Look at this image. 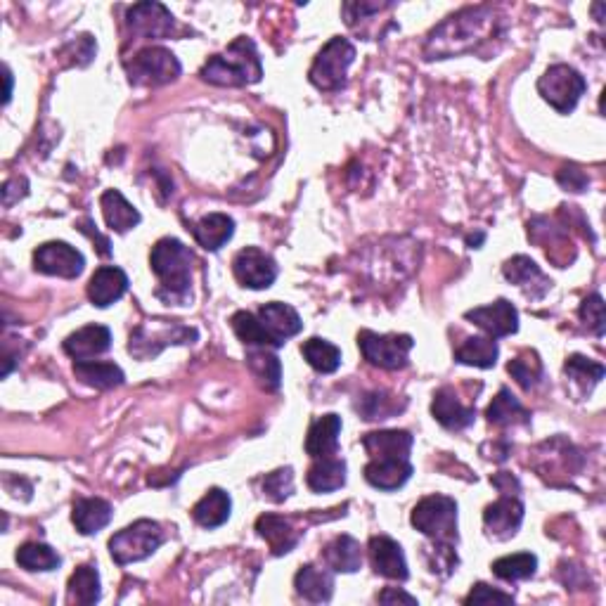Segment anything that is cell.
<instances>
[{"label":"cell","mask_w":606,"mask_h":606,"mask_svg":"<svg viewBox=\"0 0 606 606\" xmlns=\"http://www.w3.org/2000/svg\"><path fill=\"white\" fill-rule=\"evenodd\" d=\"M412 476L410 460H398V457H389V460H370L365 467V479L370 486L379 488V491H398L405 486Z\"/></svg>","instance_id":"obj_23"},{"label":"cell","mask_w":606,"mask_h":606,"mask_svg":"<svg viewBox=\"0 0 606 606\" xmlns=\"http://www.w3.org/2000/svg\"><path fill=\"white\" fill-rule=\"evenodd\" d=\"M507 370L509 375L517 379V384L524 391H531L533 386L543 379V363H540L538 353L535 351H524L521 356L509 360Z\"/></svg>","instance_id":"obj_44"},{"label":"cell","mask_w":606,"mask_h":606,"mask_svg":"<svg viewBox=\"0 0 606 606\" xmlns=\"http://www.w3.org/2000/svg\"><path fill=\"white\" fill-rule=\"evenodd\" d=\"M367 552H370L372 569H375L379 576L389 580H408L410 571L408 562H405L403 547L393 538H389V535H372Z\"/></svg>","instance_id":"obj_16"},{"label":"cell","mask_w":606,"mask_h":606,"mask_svg":"<svg viewBox=\"0 0 606 606\" xmlns=\"http://www.w3.org/2000/svg\"><path fill=\"white\" fill-rule=\"evenodd\" d=\"M100 573L95 566H79L69 578V602L90 606L100 602Z\"/></svg>","instance_id":"obj_37"},{"label":"cell","mask_w":606,"mask_h":606,"mask_svg":"<svg viewBox=\"0 0 606 606\" xmlns=\"http://www.w3.org/2000/svg\"><path fill=\"white\" fill-rule=\"evenodd\" d=\"M412 526L434 545H457V502L448 495H427L412 509Z\"/></svg>","instance_id":"obj_4"},{"label":"cell","mask_w":606,"mask_h":606,"mask_svg":"<svg viewBox=\"0 0 606 606\" xmlns=\"http://www.w3.org/2000/svg\"><path fill=\"white\" fill-rule=\"evenodd\" d=\"M514 597L507 595V592L493 590L491 585L486 583H476L472 592H469L467 597H464V604L472 606V604H512Z\"/></svg>","instance_id":"obj_47"},{"label":"cell","mask_w":606,"mask_h":606,"mask_svg":"<svg viewBox=\"0 0 606 606\" xmlns=\"http://www.w3.org/2000/svg\"><path fill=\"white\" fill-rule=\"evenodd\" d=\"M126 22L133 34L143 38H169L173 34V27H176V19L161 3L133 5V8H128Z\"/></svg>","instance_id":"obj_15"},{"label":"cell","mask_w":606,"mask_h":606,"mask_svg":"<svg viewBox=\"0 0 606 606\" xmlns=\"http://www.w3.org/2000/svg\"><path fill=\"white\" fill-rule=\"evenodd\" d=\"M502 275H505L512 285L524 289V294L533 301L543 299L552 289L550 277L540 270V266H535V261L528 259V256H514V259H509L505 266H502Z\"/></svg>","instance_id":"obj_18"},{"label":"cell","mask_w":606,"mask_h":606,"mask_svg":"<svg viewBox=\"0 0 606 606\" xmlns=\"http://www.w3.org/2000/svg\"><path fill=\"white\" fill-rule=\"evenodd\" d=\"M564 372L573 384H578L583 389V393H590L604 379V365L585 356H571L566 360Z\"/></svg>","instance_id":"obj_42"},{"label":"cell","mask_w":606,"mask_h":606,"mask_svg":"<svg viewBox=\"0 0 606 606\" xmlns=\"http://www.w3.org/2000/svg\"><path fill=\"white\" fill-rule=\"evenodd\" d=\"M585 88H588V83H585L583 76L573 67H569V64H554L538 81V93L543 95V100L550 102L559 114L573 112L578 100L583 98Z\"/></svg>","instance_id":"obj_9"},{"label":"cell","mask_w":606,"mask_h":606,"mask_svg":"<svg viewBox=\"0 0 606 606\" xmlns=\"http://www.w3.org/2000/svg\"><path fill=\"white\" fill-rule=\"evenodd\" d=\"M464 318L472 320L476 327H481L488 337H512L519 330V311L507 299H498L488 306L474 308L464 313Z\"/></svg>","instance_id":"obj_14"},{"label":"cell","mask_w":606,"mask_h":606,"mask_svg":"<svg viewBox=\"0 0 606 606\" xmlns=\"http://www.w3.org/2000/svg\"><path fill=\"white\" fill-rule=\"evenodd\" d=\"M256 531L263 540H266L270 552L275 554V557H282V554L292 552L296 545H299L301 533L294 531V526L289 524L285 517H277V514H263L256 521Z\"/></svg>","instance_id":"obj_25"},{"label":"cell","mask_w":606,"mask_h":606,"mask_svg":"<svg viewBox=\"0 0 606 606\" xmlns=\"http://www.w3.org/2000/svg\"><path fill=\"white\" fill-rule=\"evenodd\" d=\"M112 505L102 498H81L74 505L72 521L81 535L100 533L112 521Z\"/></svg>","instance_id":"obj_29"},{"label":"cell","mask_w":606,"mask_h":606,"mask_svg":"<svg viewBox=\"0 0 606 606\" xmlns=\"http://www.w3.org/2000/svg\"><path fill=\"white\" fill-rule=\"evenodd\" d=\"M126 72L133 86H166L180 76V62L171 50L152 45L126 62Z\"/></svg>","instance_id":"obj_8"},{"label":"cell","mask_w":606,"mask_h":606,"mask_svg":"<svg viewBox=\"0 0 606 606\" xmlns=\"http://www.w3.org/2000/svg\"><path fill=\"white\" fill-rule=\"evenodd\" d=\"M17 564L27 571H55L62 557L50 545L27 543L17 550Z\"/></svg>","instance_id":"obj_41"},{"label":"cell","mask_w":606,"mask_h":606,"mask_svg":"<svg viewBox=\"0 0 606 606\" xmlns=\"http://www.w3.org/2000/svg\"><path fill=\"white\" fill-rule=\"evenodd\" d=\"M259 320L261 325L266 327L268 337L273 339L275 348L285 344L287 339L296 337V334L303 330L301 315L296 313L289 303H280V301L266 303V306H261Z\"/></svg>","instance_id":"obj_19"},{"label":"cell","mask_w":606,"mask_h":606,"mask_svg":"<svg viewBox=\"0 0 606 606\" xmlns=\"http://www.w3.org/2000/svg\"><path fill=\"white\" fill-rule=\"evenodd\" d=\"M356 408L367 422H377V419H389L393 415H398V412H403L405 403H398V398L386 391H372L360 398Z\"/></svg>","instance_id":"obj_40"},{"label":"cell","mask_w":606,"mask_h":606,"mask_svg":"<svg viewBox=\"0 0 606 606\" xmlns=\"http://www.w3.org/2000/svg\"><path fill=\"white\" fill-rule=\"evenodd\" d=\"M493 573L500 580H507V583H517V580H528L535 576V569H538V557L531 552H519V554H507V557H500L493 562Z\"/></svg>","instance_id":"obj_39"},{"label":"cell","mask_w":606,"mask_h":606,"mask_svg":"<svg viewBox=\"0 0 606 606\" xmlns=\"http://www.w3.org/2000/svg\"><path fill=\"white\" fill-rule=\"evenodd\" d=\"M34 268L43 275L76 280L86 268V259L79 249L67 242H45L34 251Z\"/></svg>","instance_id":"obj_11"},{"label":"cell","mask_w":606,"mask_h":606,"mask_svg":"<svg viewBox=\"0 0 606 606\" xmlns=\"http://www.w3.org/2000/svg\"><path fill=\"white\" fill-rule=\"evenodd\" d=\"M356 60V48L348 38L334 36L315 57L308 79L320 90H341L346 86V72Z\"/></svg>","instance_id":"obj_6"},{"label":"cell","mask_w":606,"mask_h":606,"mask_svg":"<svg viewBox=\"0 0 606 606\" xmlns=\"http://www.w3.org/2000/svg\"><path fill=\"white\" fill-rule=\"evenodd\" d=\"M247 365L254 375L256 382H259L266 391H277L282 384V365L280 358L275 353H268L266 348H251L247 353Z\"/></svg>","instance_id":"obj_36"},{"label":"cell","mask_w":606,"mask_h":606,"mask_svg":"<svg viewBox=\"0 0 606 606\" xmlns=\"http://www.w3.org/2000/svg\"><path fill=\"white\" fill-rule=\"evenodd\" d=\"M415 438L408 431H372V434L363 436V448L370 455V460H389V457H398V460H410V450Z\"/></svg>","instance_id":"obj_22"},{"label":"cell","mask_w":606,"mask_h":606,"mask_svg":"<svg viewBox=\"0 0 606 606\" xmlns=\"http://www.w3.org/2000/svg\"><path fill=\"white\" fill-rule=\"evenodd\" d=\"M301 353L303 358L308 360V365H311L313 370L322 372V375H332V372H337L341 365V351L327 339L320 337L308 339L306 344L301 346Z\"/></svg>","instance_id":"obj_38"},{"label":"cell","mask_w":606,"mask_h":606,"mask_svg":"<svg viewBox=\"0 0 606 606\" xmlns=\"http://www.w3.org/2000/svg\"><path fill=\"white\" fill-rule=\"evenodd\" d=\"M188 230L195 235L199 247L206 251H218L235 235V221L228 214H209L192 223Z\"/></svg>","instance_id":"obj_24"},{"label":"cell","mask_w":606,"mask_h":606,"mask_svg":"<svg viewBox=\"0 0 606 606\" xmlns=\"http://www.w3.org/2000/svg\"><path fill=\"white\" fill-rule=\"evenodd\" d=\"M263 493H266L273 502H285L289 495L294 493L292 467L277 469V472L268 474L266 481H263Z\"/></svg>","instance_id":"obj_45"},{"label":"cell","mask_w":606,"mask_h":606,"mask_svg":"<svg viewBox=\"0 0 606 606\" xmlns=\"http://www.w3.org/2000/svg\"><path fill=\"white\" fill-rule=\"evenodd\" d=\"M500 348L493 337H469L455 351V360L462 365L481 367V370H491L498 363Z\"/></svg>","instance_id":"obj_35"},{"label":"cell","mask_w":606,"mask_h":606,"mask_svg":"<svg viewBox=\"0 0 606 606\" xmlns=\"http://www.w3.org/2000/svg\"><path fill=\"white\" fill-rule=\"evenodd\" d=\"M493 24V10L486 8V5L464 8L431 31L427 45H424V53H427L429 60H443V57L469 53V50H474L476 45L491 36Z\"/></svg>","instance_id":"obj_1"},{"label":"cell","mask_w":606,"mask_h":606,"mask_svg":"<svg viewBox=\"0 0 606 606\" xmlns=\"http://www.w3.org/2000/svg\"><path fill=\"white\" fill-rule=\"evenodd\" d=\"M358 346L370 365L382 370H403L410 363V351L415 346L410 334H377L363 330L358 334Z\"/></svg>","instance_id":"obj_7"},{"label":"cell","mask_w":606,"mask_h":606,"mask_svg":"<svg viewBox=\"0 0 606 606\" xmlns=\"http://www.w3.org/2000/svg\"><path fill=\"white\" fill-rule=\"evenodd\" d=\"M199 76L206 83H214V86H225V88H240V86H251V83H259L263 76L261 57L259 50L251 38L240 36L228 45V50L221 55H214L206 60Z\"/></svg>","instance_id":"obj_3"},{"label":"cell","mask_w":606,"mask_h":606,"mask_svg":"<svg viewBox=\"0 0 606 606\" xmlns=\"http://www.w3.org/2000/svg\"><path fill=\"white\" fill-rule=\"evenodd\" d=\"M112 348V332L105 325H88L81 327L79 332L69 334L64 339V353L69 358H74L76 363L81 360H90L98 358L102 353H107Z\"/></svg>","instance_id":"obj_20"},{"label":"cell","mask_w":606,"mask_h":606,"mask_svg":"<svg viewBox=\"0 0 606 606\" xmlns=\"http://www.w3.org/2000/svg\"><path fill=\"white\" fill-rule=\"evenodd\" d=\"M379 602L382 604H410L417 606V597L408 595V592L398 590V588H386L382 595H379Z\"/></svg>","instance_id":"obj_49"},{"label":"cell","mask_w":606,"mask_h":606,"mask_svg":"<svg viewBox=\"0 0 606 606\" xmlns=\"http://www.w3.org/2000/svg\"><path fill=\"white\" fill-rule=\"evenodd\" d=\"M294 588L308 602L327 604L334 595V576L327 569H318L313 564L301 566L294 578Z\"/></svg>","instance_id":"obj_27"},{"label":"cell","mask_w":606,"mask_h":606,"mask_svg":"<svg viewBox=\"0 0 606 606\" xmlns=\"http://www.w3.org/2000/svg\"><path fill=\"white\" fill-rule=\"evenodd\" d=\"M164 545V531L157 521L140 519L135 524L126 526L124 531L114 533L109 540V554L119 566L143 562V559L152 557L159 547Z\"/></svg>","instance_id":"obj_5"},{"label":"cell","mask_w":606,"mask_h":606,"mask_svg":"<svg viewBox=\"0 0 606 606\" xmlns=\"http://www.w3.org/2000/svg\"><path fill=\"white\" fill-rule=\"evenodd\" d=\"M559 183H562V188L571 190V192H583L588 188V176H585L583 171L576 169V166H566V169L559 171Z\"/></svg>","instance_id":"obj_48"},{"label":"cell","mask_w":606,"mask_h":606,"mask_svg":"<svg viewBox=\"0 0 606 606\" xmlns=\"http://www.w3.org/2000/svg\"><path fill=\"white\" fill-rule=\"evenodd\" d=\"M486 417L495 427H519V424H528L531 412L512 396V391L500 389L498 396L493 398V403L488 405Z\"/></svg>","instance_id":"obj_34"},{"label":"cell","mask_w":606,"mask_h":606,"mask_svg":"<svg viewBox=\"0 0 606 606\" xmlns=\"http://www.w3.org/2000/svg\"><path fill=\"white\" fill-rule=\"evenodd\" d=\"M339 434H341V417L334 415H322L315 419L311 424V429H308L306 436V453L315 457H327L334 455L339 448Z\"/></svg>","instance_id":"obj_26"},{"label":"cell","mask_w":606,"mask_h":606,"mask_svg":"<svg viewBox=\"0 0 606 606\" xmlns=\"http://www.w3.org/2000/svg\"><path fill=\"white\" fill-rule=\"evenodd\" d=\"M3 72H5V105H8L10 98H12V74H10L8 67H5Z\"/></svg>","instance_id":"obj_50"},{"label":"cell","mask_w":606,"mask_h":606,"mask_svg":"<svg viewBox=\"0 0 606 606\" xmlns=\"http://www.w3.org/2000/svg\"><path fill=\"white\" fill-rule=\"evenodd\" d=\"M74 375L81 379L83 384L93 386V389H116L124 384V370L114 363H100V360H81L74 363Z\"/></svg>","instance_id":"obj_33"},{"label":"cell","mask_w":606,"mask_h":606,"mask_svg":"<svg viewBox=\"0 0 606 606\" xmlns=\"http://www.w3.org/2000/svg\"><path fill=\"white\" fill-rule=\"evenodd\" d=\"M232 330H235L237 339L242 341L244 346H273V339L268 337L266 327L261 325L259 315L249 313V311H237L232 315Z\"/></svg>","instance_id":"obj_43"},{"label":"cell","mask_w":606,"mask_h":606,"mask_svg":"<svg viewBox=\"0 0 606 606\" xmlns=\"http://www.w3.org/2000/svg\"><path fill=\"white\" fill-rule=\"evenodd\" d=\"M197 339V330H192V327L178 325V322H164V325H154V327H138L131 334V344H128V351H131V356L147 360L154 358L161 348L171 346V344H192V341Z\"/></svg>","instance_id":"obj_10"},{"label":"cell","mask_w":606,"mask_h":606,"mask_svg":"<svg viewBox=\"0 0 606 606\" xmlns=\"http://www.w3.org/2000/svg\"><path fill=\"white\" fill-rule=\"evenodd\" d=\"M230 509V495L225 493L223 488H211V491H206L204 498L192 507V519L204 528H218L230 519Z\"/></svg>","instance_id":"obj_32"},{"label":"cell","mask_w":606,"mask_h":606,"mask_svg":"<svg viewBox=\"0 0 606 606\" xmlns=\"http://www.w3.org/2000/svg\"><path fill=\"white\" fill-rule=\"evenodd\" d=\"M128 292V275L116 266H102L88 282V299L93 306L107 308Z\"/></svg>","instance_id":"obj_21"},{"label":"cell","mask_w":606,"mask_h":606,"mask_svg":"<svg viewBox=\"0 0 606 606\" xmlns=\"http://www.w3.org/2000/svg\"><path fill=\"white\" fill-rule=\"evenodd\" d=\"M192 263H195V254L176 237H164L154 244L150 266L152 273L159 277L157 296L161 301L183 306L190 299Z\"/></svg>","instance_id":"obj_2"},{"label":"cell","mask_w":606,"mask_h":606,"mask_svg":"<svg viewBox=\"0 0 606 606\" xmlns=\"http://www.w3.org/2000/svg\"><path fill=\"white\" fill-rule=\"evenodd\" d=\"M521 521H524V502L519 500V491H500V500H495L483 512V524L495 540L514 538Z\"/></svg>","instance_id":"obj_12"},{"label":"cell","mask_w":606,"mask_h":606,"mask_svg":"<svg viewBox=\"0 0 606 606\" xmlns=\"http://www.w3.org/2000/svg\"><path fill=\"white\" fill-rule=\"evenodd\" d=\"M322 557H325V564L337 573H356L363 566V550H360V543L356 538H351V535L334 538L322 550Z\"/></svg>","instance_id":"obj_30"},{"label":"cell","mask_w":606,"mask_h":606,"mask_svg":"<svg viewBox=\"0 0 606 606\" xmlns=\"http://www.w3.org/2000/svg\"><path fill=\"white\" fill-rule=\"evenodd\" d=\"M100 206L109 230L128 232L140 223V211L131 202H126V197L119 190H107L100 197Z\"/></svg>","instance_id":"obj_31"},{"label":"cell","mask_w":606,"mask_h":606,"mask_svg":"<svg viewBox=\"0 0 606 606\" xmlns=\"http://www.w3.org/2000/svg\"><path fill=\"white\" fill-rule=\"evenodd\" d=\"M431 415L441 427H446L450 431H462L467 429L469 424H474L476 417V408L474 405L462 403V398H457L455 389L450 386H443L434 393V401H431Z\"/></svg>","instance_id":"obj_17"},{"label":"cell","mask_w":606,"mask_h":606,"mask_svg":"<svg viewBox=\"0 0 606 606\" xmlns=\"http://www.w3.org/2000/svg\"><path fill=\"white\" fill-rule=\"evenodd\" d=\"M308 488L315 493H330L344 488L346 483V462L341 457H318L311 469H308Z\"/></svg>","instance_id":"obj_28"},{"label":"cell","mask_w":606,"mask_h":606,"mask_svg":"<svg viewBox=\"0 0 606 606\" xmlns=\"http://www.w3.org/2000/svg\"><path fill=\"white\" fill-rule=\"evenodd\" d=\"M232 273H235L237 282L249 289H268L277 277V263L266 251L247 247L232 261Z\"/></svg>","instance_id":"obj_13"},{"label":"cell","mask_w":606,"mask_h":606,"mask_svg":"<svg viewBox=\"0 0 606 606\" xmlns=\"http://www.w3.org/2000/svg\"><path fill=\"white\" fill-rule=\"evenodd\" d=\"M580 320L588 325L590 332H595L597 337H602L604 334V299L599 294H592L580 303Z\"/></svg>","instance_id":"obj_46"}]
</instances>
